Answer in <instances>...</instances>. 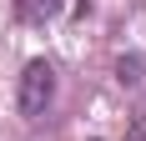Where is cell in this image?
Wrapping results in <instances>:
<instances>
[{
  "label": "cell",
  "mask_w": 146,
  "mask_h": 141,
  "mask_svg": "<svg viewBox=\"0 0 146 141\" xmlns=\"http://www.w3.org/2000/svg\"><path fill=\"white\" fill-rule=\"evenodd\" d=\"M126 141H146V96L131 106V116H126Z\"/></svg>",
  "instance_id": "obj_3"
},
{
  "label": "cell",
  "mask_w": 146,
  "mask_h": 141,
  "mask_svg": "<svg viewBox=\"0 0 146 141\" xmlns=\"http://www.w3.org/2000/svg\"><path fill=\"white\" fill-rule=\"evenodd\" d=\"M60 15V0H15V20L20 25H45Z\"/></svg>",
  "instance_id": "obj_2"
},
{
  "label": "cell",
  "mask_w": 146,
  "mask_h": 141,
  "mask_svg": "<svg viewBox=\"0 0 146 141\" xmlns=\"http://www.w3.org/2000/svg\"><path fill=\"white\" fill-rule=\"evenodd\" d=\"M50 101H56V66H50V61H30L25 76H20V96H15V106H20L25 121H40V116L50 111Z\"/></svg>",
  "instance_id": "obj_1"
},
{
  "label": "cell",
  "mask_w": 146,
  "mask_h": 141,
  "mask_svg": "<svg viewBox=\"0 0 146 141\" xmlns=\"http://www.w3.org/2000/svg\"><path fill=\"white\" fill-rule=\"evenodd\" d=\"M116 81L121 86H136V81H141V56H121L116 61Z\"/></svg>",
  "instance_id": "obj_4"
}]
</instances>
